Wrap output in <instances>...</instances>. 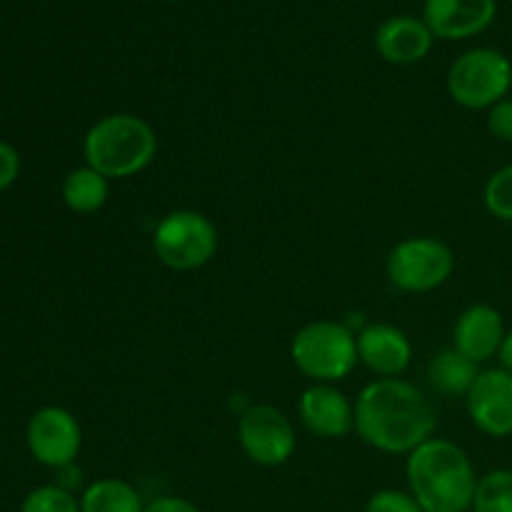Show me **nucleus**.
<instances>
[{
  "label": "nucleus",
  "mask_w": 512,
  "mask_h": 512,
  "mask_svg": "<svg viewBox=\"0 0 512 512\" xmlns=\"http://www.w3.org/2000/svg\"><path fill=\"white\" fill-rule=\"evenodd\" d=\"M438 415L418 385L403 378H378L355 398V433L370 448L410 455L435 438Z\"/></svg>",
  "instance_id": "1"
},
{
  "label": "nucleus",
  "mask_w": 512,
  "mask_h": 512,
  "mask_svg": "<svg viewBox=\"0 0 512 512\" xmlns=\"http://www.w3.org/2000/svg\"><path fill=\"white\" fill-rule=\"evenodd\" d=\"M408 493L425 512H465L473 505L478 475L473 460L453 440L430 438L408 455Z\"/></svg>",
  "instance_id": "2"
},
{
  "label": "nucleus",
  "mask_w": 512,
  "mask_h": 512,
  "mask_svg": "<svg viewBox=\"0 0 512 512\" xmlns=\"http://www.w3.org/2000/svg\"><path fill=\"white\" fill-rule=\"evenodd\" d=\"M158 153L153 125L133 113H110L90 125L83 140L85 165L108 180L133 178L143 173Z\"/></svg>",
  "instance_id": "3"
},
{
  "label": "nucleus",
  "mask_w": 512,
  "mask_h": 512,
  "mask_svg": "<svg viewBox=\"0 0 512 512\" xmlns=\"http://www.w3.org/2000/svg\"><path fill=\"white\" fill-rule=\"evenodd\" d=\"M290 358L308 380L335 385L358 365V338L348 325L315 320L293 335Z\"/></svg>",
  "instance_id": "4"
},
{
  "label": "nucleus",
  "mask_w": 512,
  "mask_h": 512,
  "mask_svg": "<svg viewBox=\"0 0 512 512\" xmlns=\"http://www.w3.org/2000/svg\"><path fill=\"white\" fill-rule=\"evenodd\" d=\"M153 253L170 270H198L218 253V228L198 210H173L155 225Z\"/></svg>",
  "instance_id": "5"
},
{
  "label": "nucleus",
  "mask_w": 512,
  "mask_h": 512,
  "mask_svg": "<svg viewBox=\"0 0 512 512\" xmlns=\"http://www.w3.org/2000/svg\"><path fill=\"white\" fill-rule=\"evenodd\" d=\"M510 88L512 63L493 48L468 50L448 70V93L460 108L490 110Z\"/></svg>",
  "instance_id": "6"
},
{
  "label": "nucleus",
  "mask_w": 512,
  "mask_h": 512,
  "mask_svg": "<svg viewBox=\"0 0 512 512\" xmlns=\"http://www.w3.org/2000/svg\"><path fill=\"white\" fill-rule=\"evenodd\" d=\"M388 280L403 293H430L455 273V255L450 245L430 235H415L395 245L385 260Z\"/></svg>",
  "instance_id": "7"
},
{
  "label": "nucleus",
  "mask_w": 512,
  "mask_h": 512,
  "mask_svg": "<svg viewBox=\"0 0 512 512\" xmlns=\"http://www.w3.org/2000/svg\"><path fill=\"white\" fill-rule=\"evenodd\" d=\"M238 443L243 453L263 468H280L295 453V428L275 405H250L238 418Z\"/></svg>",
  "instance_id": "8"
},
{
  "label": "nucleus",
  "mask_w": 512,
  "mask_h": 512,
  "mask_svg": "<svg viewBox=\"0 0 512 512\" xmlns=\"http://www.w3.org/2000/svg\"><path fill=\"white\" fill-rule=\"evenodd\" d=\"M25 440L30 455L40 465L58 470L78 460L83 448V430L70 410L60 405H45L30 418Z\"/></svg>",
  "instance_id": "9"
},
{
  "label": "nucleus",
  "mask_w": 512,
  "mask_h": 512,
  "mask_svg": "<svg viewBox=\"0 0 512 512\" xmlns=\"http://www.w3.org/2000/svg\"><path fill=\"white\" fill-rule=\"evenodd\" d=\"M465 408L480 433L508 438L512 435V373L503 368L480 370L478 380L465 395Z\"/></svg>",
  "instance_id": "10"
},
{
  "label": "nucleus",
  "mask_w": 512,
  "mask_h": 512,
  "mask_svg": "<svg viewBox=\"0 0 512 512\" xmlns=\"http://www.w3.org/2000/svg\"><path fill=\"white\" fill-rule=\"evenodd\" d=\"M300 423L318 438H345L355 430V403L328 383H313L298 398Z\"/></svg>",
  "instance_id": "11"
},
{
  "label": "nucleus",
  "mask_w": 512,
  "mask_h": 512,
  "mask_svg": "<svg viewBox=\"0 0 512 512\" xmlns=\"http://www.w3.org/2000/svg\"><path fill=\"white\" fill-rule=\"evenodd\" d=\"M358 363L378 378H398L413 360V343L390 323H370L358 335Z\"/></svg>",
  "instance_id": "12"
},
{
  "label": "nucleus",
  "mask_w": 512,
  "mask_h": 512,
  "mask_svg": "<svg viewBox=\"0 0 512 512\" xmlns=\"http://www.w3.org/2000/svg\"><path fill=\"white\" fill-rule=\"evenodd\" d=\"M495 0H425V25L445 40L483 33L495 20Z\"/></svg>",
  "instance_id": "13"
},
{
  "label": "nucleus",
  "mask_w": 512,
  "mask_h": 512,
  "mask_svg": "<svg viewBox=\"0 0 512 512\" xmlns=\"http://www.w3.org/2000/svg\"><path fill=\"white\" fill-rule=\"evenodd\" d=\"M505 333L503 315L493 305H470L453 325V348L480 365L498 355Z\"/></svg>",
  "instance_id": "14"
},
{
  "label": "nucleus",
  "mask_w": 512,
  "mask_h": 512,
  "mask_svg": "<svg viewBox=\"0 0 512 512\" xmlns=\"http://www.w3.org/2000/svg\"><path fill=\"white\" fill-rule=\"evenodd\" d=\"M433 38L425 20L410 18V15H395L388 18L375 33V50L383 60L393 65L420 63L433 48Z\"/></svg>",
  "instance_id": "15"
},
{
  "label": "nucleus",
  "mask_w": 512,
  "mask_h": 512,
  "mask_svg": "<svg viewBox=\"0 0 512 512\" xmlns=\"http://www.w3.org/2000/svg\"><path fill=\"white\" fill-rule=\"evenodd\" d=\"M425 375H428V383L435 393L448 395V398H465L475 380H478L480 370L478 363L465 358L463 353H458L450 345V348L440 350V353L430 358Z\"/></svg>",
  "instance_id": "16"
},
{
  "label": "nucleus",
  "mask_w": 512,
  "mask_h": 512,
  "mask_svg": "<svg viewBox=\"0 0 512 512\" xmlns=\"http://www.w3.org/2000/svg\"><path fill=\"white\" fill-rule=\"evenodd\" d=\"M60 195H63V203L73 213H98L110 198V180L103 173L90 168V165H83V168H75L65 175L63 185H60Z\"/></svg>",
  "instance_id": "17"
},
{
  "label": "nucleus",
  "mask_w": 512,
  "mask_h": 512,
  "mask_svg": "<svg viewBox=\"0 0 512 512\" xmlns=\"http://www.w3.org/2000/svg\"><path fill=\"white\" fill-rule=\"evenodd\" d=\"M138 490L118 478H100L80 495V512H143Z\"/></svg>",
  "instance_id": "18"
},
{
  "label": "nucleus",
  "mask_w": 512,
  "mask_h": 512,
  "mask_svg": "<svg viewBox=\"0 0 512 512\" xmlns=\"http://www.w3.org/2000/svg\"><path fill=\"white\" fill-rule=\"evenodd\" d=\"M473 512H512V470L498 468L478 478Z\"/></svg>",
  "instance_id": "19"
},
{
  "label": "nucleus",
  "mask_w": 512,
  "mask_h": 512,
  "mask_svg": "<svg viewBox=\"0 0 512 512\" xmlns=\"http://www.w3.org/2000/svg\"><path fill=\"white\" fill-rule=\"evenodd\" d=\"M483 200L493 218L512 223V163L490 175L483 190Z\"/></svg>",
  "instance_id": "20"
},
{
  "label": "nucleus",
  "mask_w": 512,
  "mask_h": 512,
  "mask_svg": "<svg viewBox=\"0 0 512 512\" xmlns=\"http://www.w3.org/2000/svg\"><path fill=\"white\" fill-rule=\"evenodd\" d=\"M20 512H80V500L58 485H40L25 495Z\"/></svg>",
  "instance_id": "21"
},
{
  "label": "nucleus",
  "mask_w": 512,
  "mask_h": 512,
  "mask_svg": "<svg viewBox=\"0 0 512 512\" xmlns=\"http://www.w3.org/2000/svg\"><path fill=\"white\" fill-rule=\"evenodd\" d=\"M365 512H425L418 500L403 490H378L365 505Z\"/></svg>",
  "instance_id": "22"
},
{
  "label": "nucleus",
  "mask_w": 512,
  "mask_h": 512,
  "mask_svg": "<svg viewBox=\"0 0 512 512\" xmlns=\"http://www.w3.org/2000/svg\"><path fill=\"white\" fill-rule=\"evenodd\" d=\"M488 130L493 138L512 143V98L500 100L488 110Z\"/></svg>",
  "instance_id": "23"
},
{
  "label": "nucleus",
  "mask_w": 512,
  "mask_h": 512,
  "mask_svg": "<svg viewBox=\"0 0 512 512\" xmlns=\"http://www.w3.org/2000/svg\"><path fill=\"white\" fill-rule=\"evenodd\" d=\"M20 175V155L10 143L0 140V193L8 190Z\"/></svg>",
  "instance_id": "24"
},
{
  "label": "nucleus",
  "mask_w": 512,
  "mask_h": 512,
  "mask_svg": "<svg viewBox=\"0 0 512 512\" xmlns=\"http://www.w3.org/2000/svg\"><path fill=\"white\" fill-rule=\"evenodd\" d=\"M143 512H200V510L198 505L190 503V500L175 498V495H163V498L150 500Z\"/></svg>",
  "instance_id": "25"
},
{
  "label": "nucleus",
  "mask_w": 512,
  "mask_h": 512,
  "mask_svg": "<svg viewBox=\"0 0 512 512\" xmlns=\"http://www.w3.org/2000/svg\"><path fill=\"white\" fill-rule=\"evenodd\" d=\"M55 475H58V478H55V485L68 490V493H75V490L83 485V470H80L75 463L65 465V468H58L55 470Z\"/></svg>",
  "instance_id": "26"
},
{
  "label": "nucleus",
  "mask_w": 512,
  "mask_h": 512,
  "mask_svg": "<svg viewBox=\"0 0 512 512\" xmlns=\"http://www.w3.org/2000/svg\"><path fill=\"white\" fill-rule=\"evenodd\" d=\"M495 358H498V368H503V370H508V373H512V330H508V333H505V338H503V343H500V350H498V355H495Z\"/></svg>",
  "instance_id": "27"
}]
</instances>
